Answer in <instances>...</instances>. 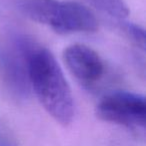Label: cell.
<instances>
[{
  "instance_id": "cell-2",
  "label": "cell",
  "mask_w": 146,
  "mask_h": 146,
  "mask_svg": "<svg viewBox=\"0 0 146 146\" xmlns=\"http://www.w3.org/2000/svg\"><path fill=\"white\" fill-rule=\"evenodd\" d=\"M18 8L27 18L58 33L95 32L98 29L93 12L75 1L20 0Z\"/></svg>"
},
{
  "instance_id": "cell-6",
  "label": "cell",
  "mask_w": 146,
  "mask_h": 146,
  "mask_svg": "<svg viewBox=\"0 0 146 146\" xmlns=\"http://www.w3.org/2000/svg\"><path fill=\"white\" fill-rule=\"evenodd\" d=\"M92 6L115 18L123 19L128 16L129 9L124 0H86Z\"/></svg>"
},
{
  "instance_id": "cell-5",
  "label": "cell",
  "mask_w": 146,
  "mask_h": 146,
  "mask_svg": "<svg viewBox=\"0 0 146 146\" xmlns=\"http://www.w3.org/2000/svg\"><path fill=\"white\" fill-rule=\"evenodd\" d=\"M63 59L71 74L85 86H91L99 81L105 71L99 54L83 44H72L65 48Z\"/></svg>"
},
{
  "instance_id": "cell-3",
  "label": "cell",
  "mask_w": 146,
  "mask_h": 146,
  "mask_svg": "<svg viewBox=\"0 0 146 146\" xmlns=\"http://www.w3.org/2000/svg\"><path fill=\"white\" fill-rule=\"evenodd\" d=\"M35 42L16 35L6 43L0 42V79L17 98L30 94L28 77V55Z\"/></svg>"
},
{
  "instance_id": "cell-1",
  "label": "cell",
  "mask_w": 146,
  "mask_h": 146,
  "mask_svg": "<svg viewBox=\"0 0 146 146\" xmlns=\"http://www.w3.org/2000/svg\"><path fill=\"white\" fill-rule=\"evenodd\" d=\"M30 88L47 113L67 126L74 117V101L68 82L54 55L35 43L28 55Z\"/></svg>"
},
{
  "instance_id": "cell-7",
  "label": "cell",
  "mask_w": 146,
  "mask_h": 146,
  "mask_svg": "<svg viewBox=\"0 0 146 146\" xmlns=\"http://www.w3.org/2000/svg\"><path fill=\"white\" fill-rule=\"evenodd\" d=\"M124 32L128 36V38L134 43L137 47H139L142 50H145L146 45V37H145V30L143 27L137 25L135 23L127 22L122 25Z\"/></svg>"
},
{
  "instance_id": "cell-8",
  "label": "cell",
  "mask_w": 146,
  "mask_h": 146,
  "mask_svg": "<svg viewBox=\"0 0 146 146\" xmlns=\"http://www.w3.org/2000/svg\"><path fill=\"white\" fill-rule=\"evenodd\" d=\"M0 146H17V144L8 135L0 132Z\"/></svg>"
},
{
  "instance_id": "cell-4",
  "label": "cell",
  "mask_w": 146,
  "mask_h": 146,
  "mask_svg": "<svg viewBox=\"0 0 146 146\" xmlns=\"http://www.w3.org/2000/svg\"><path fill=\"white\" fill-rule=\"evenodd\" d=\"M96 115L106 122L144 132L146 126V100L143 95L116 91L105 95L96 106Z\"/></svg>"
}]
</instances>
